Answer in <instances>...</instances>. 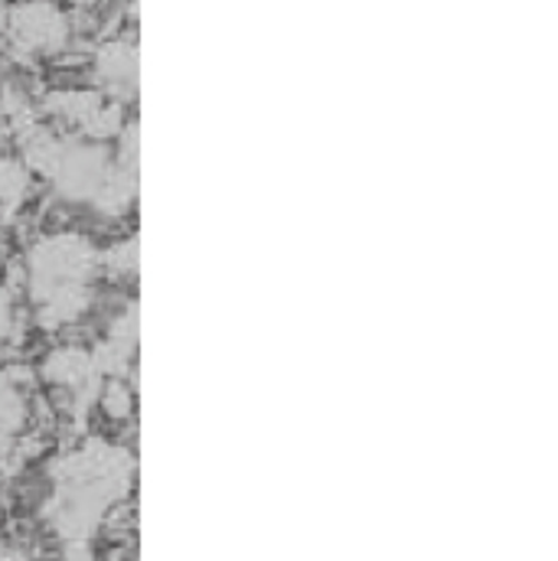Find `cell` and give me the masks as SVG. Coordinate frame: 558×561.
Returning <instances> with one entry per match:
<instances>
[{"instance_id":"6da1fadb","label":"cell","mask_w":558,"mask_h":561,"mask_svg":"<svg viewBox=\"0 0 558 561\" xmlns=\"http://www.w3.org/2000/svg\"><path fill=\"white\" fill-rule=\"evenodd\" d=\"M30 268H33V294L46 297L56 287L86 284L95 272V249L79 236H53L33 249Z\"/></svg>"},{"instance_id":"7a4b0ae2","label":"cell","mask_w":558,"mask_h":561,"mask_svg":"<svg viewBox=\"0 0 558 561\" xmlns=\"http://www.w3.org/2000/svg\"><path fill=\"white\" fill-rule=\"evenodd\" d=\"M7 26H10L13 43L20 49H30V53H53V49L66 46V36H69L66 13L56 10L49 0L16 3L7 13Z\"/></svg>"},{"instance_id":"3957f363","label":"cell","mask_w":558,"mask_h":561,"mask_svg":"<svg viewBox=\"0 0 558 561\" xmlns=\"http://www.w3.org/2000/svg\"><path fill=\"white\" fill-rule=\"evenodd\" d=\"M49 176L56 180L62 196H69V199H95L99 190L105 186V180L112 176V163H109L105 150L66 140L62 157L56 160Z\"/></svg>"},{"instance_id":"277c9868","label":"cell","mask_w":558,"mask_h":561,"mask_svg":"<svg viewBox=\"0 0 558 561\" xmlns=\"http://www.w3.org/2000/svg\"><path fill=\"white\" fill-rule=\"evenodd\" d=\"M49 112L59 115L62 122L76 125L79 131L92 135V138L115 135L118 131V122H122L118 105H109L95 92H59V95L49 99Z\"/></svg>"},{"instance_id":"5b68a950","label":"cell","mask_w":558,"mask_h":561,"mask_svg":"<svg viewBox=\"0 0 558 561\" xmlns=\"http://www.w3.org/2000/svg\"><path fill=\"white\" fill-rule=\"evenodd\" d=\"M95 69H99V76L109 85H132L135 82V69H138V56H135V49L128 43H109L99 53Z\"/></svg>"},{"instance_id":"8992f818","label":"cell","mask_w":558,"mask_h":561,"mask_svg":"<svg viewBox=\"0 0 558 561\" xmlns=\"http://www.w3.org/2000/svg\"><path fill=\"white\" fill-rule=\"evenodd\" d=\"M30 193V170L20 160H0V203L16 206Z\"/></svg>"},{"instance_id":"52a82bcc","label":"cell","mask_w":558,"mask_h":561,"mask_svg":"<svg viewBox=\"0 0 558 561\" xmlns=\"http://www.w3.org/2000/svg\"><path fill=\"white\" fill-rule=\"evenodd\" d=\"M10 333V297L0 290V340Z\"/></svg>"},{"instance_id":"ba28073f","label":"cell","mask_w":558,"mask_h":561,"mask_svg":"<svg viewBox=\"0 0 558 561\" xmlns=\"http://www.w3.org/2000/svg\"><path fill=\"white\" fill-rule=\"evenodd\" d=\"M7 13H10L7 10V0H0V26H7Z\"/></svg>"}]
</instances>
